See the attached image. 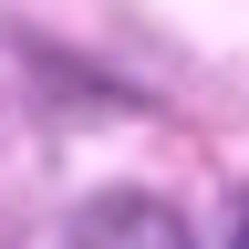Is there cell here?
Segmentation results:
<instances>
[{
	"mask_svg": "<svg viewBox=\"0 0 249 249\" xmlns=\"http://www.w3.org/2000/svg\"><path fill=\"white\" fill-rule=\"evenodd\" d=\"M229 249H249V208H239V229H229Z\"/></svg>",
	"mask_w": 249,
	"mask_h": 249,
	"instance_id": "2",
	"label": "cell"
},
{
	"mask_svg": "<svg viewBox=\"0 0 249 249\" xmlns=\"http://www.w3.org/2000/svg\"><path fill=\"white\" fill-rule=\"evenodd\" d=\"M73 249H197V229L166 197H93L73 218Z\"/></svg>",
	"mask_w": 249,
	"mask_h": 249,
	"instance_id": "1",
	"label": "cell"
}]
</instances>
